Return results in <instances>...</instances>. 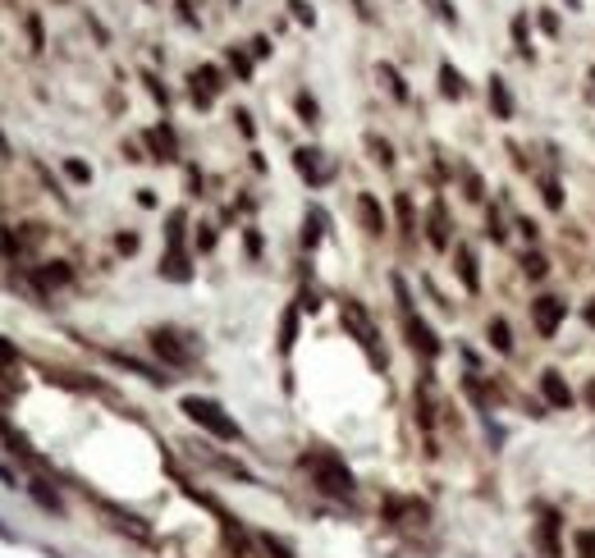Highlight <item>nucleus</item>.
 Returning <instances> with one entry per match:
<instances>
[{"label": "nucleus", "instance_id": "obj_1", "mask_svg": "<svg viewBox=\"0 0 595 558\" xmlns=\"http://www.w3.org/2000/svg\"><path fill=\"white\" fill-rule=\"evenodd\" d=\"M302 467L311 471L316 490H320V494H330V499H353V494H357L353 471L343 467L334 453H307V458H302Z\"/></svg>", "mask_w": 595, "mask_h": 558}, {"label": "nucleus", "instance_id": "obj_2", "mask_svg": "<svg viewBox=\"0 0 595 558\" xmlns=\"http://www.w3.org/2000/svg\"><path fill=\"white\" fill-rule=\"evenodd\" d=\"M179 407H184V412L193 416V421H197L202 430H211L215 439H229V444H234V439H243L238 421H234V416H225V407H220V403H211V398H197V394H193V398H184Z\"/></svg>", "mask_w": 595, "mask_h": 558}, {"label": "nucleus", "instance_id": "obj_3", "mask_svg": "<svg viewBox=\"0 0 595 558\" xmlns=\"http://www.w3.org/2000/svg\"><path fill=\"white\" fill-rule=\"evenodd\" d=\"M536 531H531V540H536V554L540 558H563V513L550 504H536Z\"/></svg>", "mask_w": 595, "mask_h": 558}, {"label": "nucleus", "instance_id": "obj_4", "mask_svg": "<svg viewBox=\"0 0 595 558\" xmlns=\"http://www.w3.org/2000/svg\"><path fill=\"white\" fill-rule=\"evenodd\" d=\"M563 320H568V302H563L559 293H536L531 297V325H536L540 339H554Z\"/></svg>", "mask_w": 595, "mask_h": 558}, {"label": "nucleus", "instance_id": "obj_5", "mask_svg": "<svg viewBox=\"0 0 595 558\" xmlns=\"http://www.w3.org/2000/svg\"><path fill=\"white\" fill-rule=\"evenodd\" d=\"M536 394H540V403L550 407V412H568V407L577 403L573 384L563 380V371H554V366H545V371L536 375Z\"/></svg>", "mask_w": 595, "mask_h": 558}, {"label": "nucleus", "instance_id": "obj_6", "mask_svg": "<svg viewBox=\"0 0 595 558\" xmlns=\"http://www.w3.org/2000/svg\"><path fill=\"white\" fill-rule=\"evenodd\" d=\"M152 348L161 352V357H165L170 366H188V361H193V352H188L184 343H179L174 329H152Z\"/></svg>", "mask_w": 595, "mask_h": 558}, {"label": "nucleus", "instance_id": "obj_7", "mask_svg": "<svg viewBox=\"0 0 595 558\" xmlns=\"http://www.w3.org/2000/svg\"><path fill=\"white\" fill-rule=\"evenodd\" d=\"M403 325H408V339H412V348H417V352H426V357H440V334H435V329H430L426 320H421V316H412V311H408V320H403Z\"/></svg>", "mask_w": 595, "mask_h": 558}, {"label": "nucleus", "instance_id": "obj_8", "mask_svg": "<svg viewBox=\"0 0 595 558\" xmlns=\"http://www.w3.org/2000/svg\"><path fill=\"white\" fill-rule=\"evenodd\" d=\"M453 270H458V279H463L467 293H481V270H476V252L472 247H453Z\"/></svg>", "mask_w": 595, "mask_h": 558}, {"label": "nucleus", "instance_id": "obj_9", "mask_svg": "<svg viewBox=\"0 0 595 558\" xmlns=\"http://www.w3.org/2000/svg\"><path fill=\"white\" fill-rule=\"evenodd\" d=\"M485 343L499 352V357H513V325L504 316H490L485 320Z\"/></svg>", "mask_w": 595, "mask_h": 558}, {"label": "nucleus", "instance_id": "obj_10", "mask_svg": "<svg viewBox=\"0 0 595 558\" xmlns=\"http://www.w3.org/2000/svg\"><path fill=\"white\" fill-rule=\"evenodd\" d=\"M320 156H325V151H316V147H302V151L293 156V165L302 170V179H307V183H325V179H330V170L320 165Z\"/></svg>", "mask_w": 595, "mask_h": 558}, {"label": "nucleus", "instance_id": "obj_11", "mask_svg": "<svg viewBox=\"0 0 595 558\" xmlns=\"http://www.w3.org/2000/svg\"><path fill=\"white\" fill-rule=\"evenodd\" d=\"M426 238H430V247H449V211H444V202H435L430 206V220H426Z\"/></svg>", "mask_w": 595, "mask_h": 558}, {"label": "nucleus", "instance_id": "obj_12", "mask_svg": "<svg viewBox=\"0 0 595 558\" xmlns=\"http://www.w3.org/2000/svg\"><path fill=\"white\" fill-rule=\"evenodd\" d=\"M357 215H362L366 233H385V211H380V202L371 192H357Z\"/></svg>", "mask_w": 595, "mask_h": 558}, {"label": "nucleus", "instance_id": "obj_13", "mask_svg": "<svg viewBox=\"0 0 595 558\" xmlns=\"http://www.w3.org/2000/svg\"><path fill=\"white\" fill-rule=\"evenodd\" d=\"M490 110H495L499 120H513V110H518V106H513V92H508V83L499 74L490 78Z\"/></svg>", "mask_w": 595, "mask_h": 558}, {"label": "nucleus", "instance_id": "obj_14", "mask_svg": "<svg viewBox=\"0 0 595 558\" xmlns=\"http://www.w3.org/2000/svg\"><path fill=\"white\" fill-rule=\"evenodd\" d=\"M518 265H522L527 279H545V274H550V256L540 252V247H527V252L518 256Z\"/></svg>", "mask_w": 595, "mask_h": 558}, {"label": "nucleus", "instance_id": "obj_15", "mask_svg": "<svg viewBox=\"0 0 595 558\" xmlns=\"http://www.w3.org/2000/svg\"><path fill=\"white\" fill-rule=\"evenodd\" d=\"M147 147L156 151V161H174V133L161 124V129H152L147 133Z\"/></svg>", "mask_w": 595, "mask_h": 558}, {"label": "nucleus", "instance_id": "obj_16", "mask_svg": "<svg viewBox=\"0 0 595 558\" xmlns=\"http://www.w3.org/2000/svg\"><path fill=\"white\" fill-rule=\"evenodd\" d=\"M536 188H540V202H545L550 211H563V202H568V197H563V183H559L554 174H540Z\"/></svg>", "mask_w": 595, "mask_h": 558}, {"label": "nucleus", "instance_id": "obj_17", "mask_svg": "<svg viewBox=\"0 0 595 558\" xmlns=\"http://www.w3.org/2000/svg\"><path fill=\"white\" fill-rule=\"evenodd\" d=\"M440 88H444V97H449V101L467 97V83H463V74H458L453 65H440Z\"/></svg>", "mask_w": 595, "mask_h": 558}, {"label": "nucleus", "instance_id": "obj_18", "mask_svg": "<svg viewBox=\"0 0 595 558\" xmlns=\"http://www.w3.org/2000/svg\"><path fill=\"white\" fill-rule=\"evenodd\" d=\"M573 558H595V526H573Z\"/></svg>", "mask_w": 595, "mask_h": 558}, {"label": "nucleus", "instance_id": "obj_19", "mask_svg": "<svg viewBox=\"0 0 595 558\" xmlns=\"http://www.w3.org/2000/svg\"><path fill=\"white\" fill-rule=\"evenodd\" d=\"M375 74H380V83L389 88V97H394V101H408V88H403V74H398L394 65H380Z\"/></svg>", "mask_w": 595, "mask_h": 558}, {"label": "nucleus", "instance_id": "obj_20", "mask_svg": "<svg viewBox=\"0 0 595 558\" xmlns=\"http://www.w3.org/2000/svg\"><path fill=\"white\" fill-rule=\"evenodd\" d=\"M458 179H463V188H467V192H463L467 202H485V183H481V174H476L472 165H463V170H458Z\"/></svg>", "mask_w": 595, "mask_h": 558}, {"label": "nucleus", "instance_id": "obj_21", "mask_svg": "<svg viewBox=\"0 0 595 558\" xmlns=\"http://www.w3.org/2000/svg\"><path fill=\"white\" fill-rule=\"evenodd\" d=\"M161 274H165V279H193V270H188V256H184V252H170L165 261H161Z\"/></svg>", "mask_w": 595, "mask_h": 558}, {"label": "nucleus", "instance_id": "obj_22", "mask_svg": "<svg viewBox=\"0 0 595 558\" xmlns=\"http://www.w3.org/2000/svg\"><path fill=\"white\" fill-rule=\"evenodd\" d=\"M513 42H518V55L522 60H531V33H527V14H518V19H513Z\"/></svg>", "mask_w": 595, "mask_h": 558}, {"label": "nucleus", "instance_id": "obj_23", "mask_svg": "<svg viewBox=\"0 0 595 558\" xmlns=\"http://www.w3.org/2000/svg\"><path fill=\"white\" fill-rule=\"evenodd\" d=\"M485 238H490V243H504L508 238V224H504V215H499L495 206L485 211Z\"/></svg>", "mask_w": 595, "mask_h": 558}, {"label": "nucleus", "instance_id": "obj_24", "mask_svg": "<svg viewBox=\"0 0 595 558\" xmlns=\"http://www.w3.org/2000/svg\"><path fill=\"white\" fill-rule=\"evenodd\" d=\"M320 224H325V215H320V211H307V224H302V247H316V243H320Z\"/></svg>", "mask_w": 595, "mask_h": 558}, {"label": "nucleus", "instance_id": "obj_25", "mask_svg": "<svg viewBox=\"0 0 595 558\" xmlns=\"http://www.w3.org/2000/svg\"><path fill=\"white\" fill-rule=\"evenodd\" d=\"M398 224H403V233L412 238V229H417V215H412V197H408V192H398Z\"/></svg>", "mask_w": 595, "mask_h": 558}, {"label": "nucleus", "instance_id": "obj_26", "mask_svg": "<svg viewBox=\"0 0 595 558\" xmlns=\"http://www.w3.org/2000/svg\"><path fill=\"white\" fill-rule=\"evenodd\" d=\"M261 549H266L270 558H293V549H288L279 536H270V531H261Z\"/></svg>", "mask_w": 595, "mask_h": 558}, {"label": "nucleus", "instance_id": "obj_27", "mask_svg": "<svg viewBox=\"0 0 595 558\" xmlns=\"http://www.w3.org/2000/svg\"><path fill=\"white\" fill-rule=\"evenodd\" d=\"M184 220H188L184 211H174V215H170V229H165V238H170V247H174V252H179V243H184Z\"/></svg>", "mask_w": 595, "mask_h": 558}, {"label": "nucleus", "instance_id": "obj_28", "mask_svg": "<svg viewBox=\"0 0 595 558\" xmlns=\"http://www.w3.org/2000/svg\"><path fill=\"white\" fill-rule=\"evenodd\" d=\"M293 334H298V311H284V329H279V348H293Z\"/></svg>", "mask_w": 595, "mask_h": 558}, {"label": "nucleus", "instance_id": "obj_29", "mask_svg": "<svg viewBox=\"0 0 595 558\" xmlns=\"http://www.w3.org/2000/svg\"><path fill=\"white\" fill-rule=\"evenodd\" d=\"M366 147L375 151V161H380V165H394V147H389L385 138H366Z\"/></svg>", "mask_w": 595, "mask_h": 558}, {"label": "nucleus", "instance_id": "obj_30", "mask_svg": "<svg viewBox=\"0 0 595 558\" xmlns=\"http://www.w3.org/2000/svg\"><path fill=\"white\" fill-rule=\"evenodd\" d=\"M513 224H518V233L531 243V247H536V238H540V224H536V220H531V215H518Z\"/></svg>", "mask_w": 595, "mask_h": 558}, {"label": "nucleus", "instance_id": "obj_31", "mask_svg": "<svg viewBox=\"0 0 595 558\" xmlns=\"http://www.w3.org/2000/svg\"><path fill=\"white\" fill-rule=\"evenodd\" d=\"M298 115H302V124H316V115H320V110H316V101H311L307 92L298 97Z\"/></svg>", "mask_w": 595, "mask_h": 558}, {"label": "nucleus", "instance_id": "obj_32", "mask_svg": "<svg viewBox=\"0 0 595 558\" xmlns=\"http://www.w3.org/2000/svg\"><path fill=\"white\" fill-rule=\"evenodd\" d=\"M536 23H540V33L545 37H559V19H554L550 10H536Z\"/></svg>", "mask_w": 595, "mask_h": 558}, {"label": "nucleus", "instance_id": "obj_33", "mask_svg": "<svg viewBox=\"0 0 595 558\" xmlns=\"http://www.w3.org/2000/svg\"><path fill=\"white\" fill-rule=\"evenodd\" d=\"M229 65H234V74H238V78H247V74H252V60H247L243 51H229Z\"/></svg>", "mask_w": 595, "mask_h": 558}, {"label": "nucleus", "instance_id": "obj_34", "mask_svg": "<svg viewBox=\"0 0 595 558\" xmlns=\"http://www.w3.org/2000/svg\"><path fill=\"white\" fill-rule=\"evenodd\" d=\"M288 10H293V19H298V23H316V14L307 10V0H288Z\"/></svg>", "mask_w": 595, "mask_h": 558}, {"label": "nucleus", "instance_id": "obj_35", "mask_svg": "<svg viewBox=\"0 0 595 558\" xmlns=\"http://www.w3.org/2000/svg\"><path fill=\"white\" fill-rule=\"evenodd\" d=\"M65 170H69V179H78V183H88V179H92V170H88L83 161H69Z\"/></svg>", "mask_w": 595, "mask_h": 558}, {"label": "nucleus", "instance_id": "obj_36", "mask_svg": "<svg viewBox=\"0 0 595 558\" xmlns=\"http://www.w3.org/2000/svg\"><path fill=\"white\" fill-rule=\"evenodd\" d=\"M234 120H238V129H243V138H252V115H247V110H234Z\"/></svg>", "mask_w": 595, "mask_h": 558}, {"label": "nucleus", "instance_id": "obj_37", "mask_svg": "<svg viewBox=\"0 0 595 558\" xmlns=\"http://www.w3.org/2000/svg\"><path fill=\"white\" fill-rule=\"evenodd\" d=\"M197 247H215V229H211V224H202V233H197Z\"/></svg>", "mask_w": 595, "mask_h": 558}, {"label": "nucleus", "instance_id": "obj_38", "mask_svg": "<svg viewBox=\"0 0 595 558\" xmlns=\"http://www.w3.org/2000/svg\"><path fill=\"white\" fill-rule=\"evenodd\" d=\"M252 55H256V60H266V55H270V42H266V37H252Z\"/></svg>", "mask_w": 595, "mask_h": 558}, {"label": "nucleus", "instance_id": "obj_39", "mask_svg": "<svg viewBox=\"0 0 595 558\" xmlns=\"http://www.w3.org/2000/svg\"><path fill=\"white\" fill-rule=\"evenodd\" d=\"M582 403H586V407H591V412H595V375H591V380H586V389H582Z\"/></svg>", "mask_w": 595, "mask_h": 558}, {"label": "nucleus", "instance_id": "obj_40", "mask_svg": "<svg viewBox=\"0 0 595 558\" xmlns=\"http://www.w3.org/2000/svg\"><path fill=\"white\" fill-rule=\"evenodd\" d=\"M120 252H138V233H120Z\"/></svg>", "mask_w": 595, "mask_h": 558}, {"label": "nucleus", "instance_id": "obj_41", "mask_svg": "<svg viewBox=\"0 0 595 558\" xmlns=\"http://www.w3.org/2000/svg\"><path fill=\"white\" fill-rule=\"evenodd\" d=\"M582 320L595 329V297H586V306H582Z\"/></svg>", "mask_w": 595, "mask_h": 558}, {"label": "nucleus", "instance_id": "obj_42", "mask_svg": "<svg viewBox=\"0 0 595 558\" xmlns=\"http://www.w3.org/2000/svg\"><path fill=\"white\" fill-rule=\"evenodd\" d=\"M247 252H252V256L261 252V233H256V229H247Z\"/></svg>", "mask_w": 595, "mask_h": 558}, {"label": "nucleus", "instance_id": "obj_43", "mask_svg": "<svg viewBox=\"0 0 595 558\" xmlns=\"http://www.w3.org/2000/svg\"><path fill=\"white\" fill-rule=\"evenodd\" d=\"M586 78H591V101H595V65H591V74H586Z\"/></svg>", "mask_w": 595, "mask_h": 558}, {"label": "nucleus", "instance_id": "obj_44", "mask_svg": "<svg viewBox=\"0 0 595 558\" xmlns=\"http://www.w3.org/2000/svg\"><path fill=\"white\" fill-rule=\"evenodd\" d=\"M563 5H568V10H582V0H563Z\"/></svg>", "mask_w": 595, "mask_h": 558}]
</instances>
